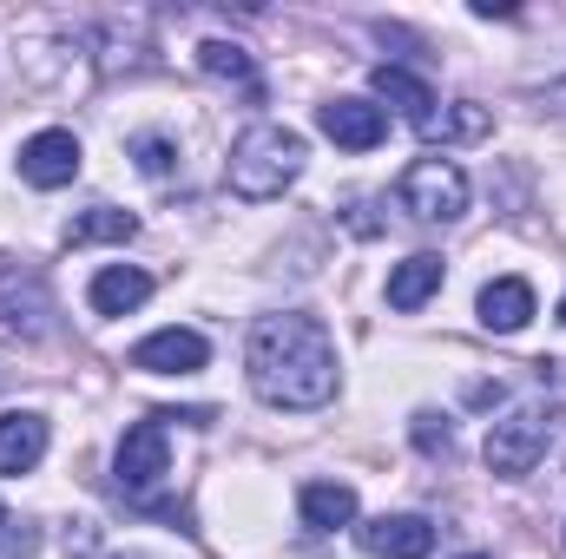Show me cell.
Returning a JSON list of instances; mask_svg holds the SVG:
<instances>
[{
    "mask_svg": "<svg viewBox=\"0 0 566 559\" xmlns=\"http://www.w3.org/2000/svg\"><path fill=\"white\" fill-rule=\"evenodd\" d=\"M244 369L271 409H323L336 395V342L316 316H258Z\"/></svg>",
    "mask_w": 566,
    "mask_h": 559,
    "instance_id": "1",
    "label": "cell"
},
{
    "mask_svg": "<svg viewBox=\"0 0 566 559\" xmlns=\"http://www.w3.org/2000/svg\"><path fill=\"white\" fill-rule=\"evenodd\" d=\"M296 171H303V139L290 133V126H251L244 139L231 145V165H224V184L238 191V198H251V204H264V198H277L283 184H296Z\"/></svg>",
    "mask_w": 566,
    "mask_h": 559,
    "instance_id": "2",
    "label": "cell"
},
{
    "mask_svg": "<svg viewBox=\"0 0 566 559\" xmlns=\"http://www.w3.org/2000/svg\"><path fill=\"white\" fill-rule=\"evenodd\" d=\"M396 198H402V211L422 218V224H454V218L468 211V171H461L454 158H416V165L402 171Z\"/></svg>",
    "mask_w": 566,
    "mask_h": 559,
    "instance_id": "3",
    "label": "cell"
},
{
    "mask_svg": "<svg viewBox=\"0 0 566 559\" xmlns=\"http://www.w3.org/2000/svg\"><path fill=\"white\" fill-rule=\"evenodd\" d=\"M547 441H554V415L547 409H514V415H501L488 428V467L501 481H521V474L541 467Z\"/></svg>",
    "mask_w": 566,
    "mask_h": 559,
    "instance_id": "4",
    "label": "cell"
},
{
    "mask_svg": "<svg viewBox=\"0 0 566 559\" xmlns=\"http://www.w3.org/2000/svg\"><path fill=\"white\" fill-rule=\"evenodd\" d=\"M113 467H119V487L126 494H151L165 474H171V447H165V421L151 415L139 428H126V441H119V454H113Z\"/></svg>",
    "mask_w": 566,
    "mask_h": 559,
    "instance_id": "5",
    "label": "cell"
},
{
    "mask_svg": "<svg viewBox=\"0 0 566 559\" xmlns=\"http://www.w3.org/2000/svg\"><path fill=\"white\" fill-rule=\"evenodd\" d=\"M20 178H27L33 191L73 184V178H80V139H73V133H33V139L20 145Z\"/></svg>",
    "mask_w": 566,
    "mask_h": 559,
    "instance_id": "6",
    "label": "cell"
},
{
    "mask_svg": "<svg viewBox=\"0 0 566 559\" xmlns=\"http://www.w3.org/2000/svg\"><path fill=\"white\" fill-rule=\"evenodd\" d=\"M356 540H363V553H376V559H428L434 553V527H428L422 514H382V520H363Z\"/></svg>",
    "mask_w": 566,
    "mask_h": 559,
    "instance_id": "7",
    "label": "cell"
},
{
    "mask_svg": "<svg viewBox=\"0 0 566 559\" xmlns=\"http://www.w3.org/2000/svg\"><path fill=\"white\" fill-rule=\"evenodd\" d=\"M316 126L343 145V151H376V145L389 139V113L369 106V99H329V106L316 113Z\"/></svg>",
    "mask_w": 566,
    "mask_h": 559,
    "instance_id": "8",
    "label": "cell"
},
{
    "mask_svg": "<svg viewBox=\"0 0 566 559\" xmlns=\"http://www.w3.org/2000/svg\"><path fill=\"white\" fill-rule=\"evenodd\" d=\"M205 356L211 349H205L198 329H158V336H145L133 349V369H145V376H198Z\"/></svg>",
    "mask_w": 566,
    "mask_h": 559,
    "instance_id": "9",
    "label": "cell"
},
{
    "mask_svg": "<svg viewBox=\"0 0 566 559\" xmlns=\"http://www.w3.org/2000/svg\"><path fill=\"white\" fill-rule=\"evenodd\" d=\"M376 93L389 106H402V119L416 133H434V93H428V80H416L409 66H376Z\"/></svg>",
    "mask_w": 566,
    "mask_h": 559,
    "instance_id": "10",
    "label": "cell"
},
{
    "mask_svg": "<svg viewBox=\"0 0 566 559\" xmlns=\"http://www.w3.org/2000/svg\"><path fill=\"white\" fill-rule=\"evenodd\" d=\"M527 316H534V283L527 277H494L488 289H481V323H488V329L514 336Z\"/></svg>",
    "mask_w": 566,
    "mask_h": 559,
    "instance_id": "11",
    "label": "cell"
},
{
    "mask_svg": "<svg viewBox=\"0 0 566 559\" xmlns=\"http://www.w3.org/2000/svg\"><path fill=\"white\" fill-rule=\"evenodd\" d=\"M46 454V421L40 415H7L0 421V474H27Z\"/></svg>",
    "mask_w": 566,
    "mask_h": 559,
    "instance_id": "12",
    "label": "cell"
},
{
    "mask_svg": "<svg viewBox=\"0 0 566 559\" xmlns=\"http://www.w3.org/2000/svg\"><path fill=\"white\" fill-rule=\"evenodd\" d=\"M145 296H151V277L133 271V264H113V271L93 277V309H99V316H133Z\"/></svg>",
    "mask_w": 566,
    "mask_h": 559,
    "instance_id": "13",
    "label": "cell"
},
{
    "mask_svg": "<svg viewBox=\"0 0 566 559\" xmlns=\"http://www.w3.org/2000/svg\"><path fill=\"white\" fill-rule=\"evenodd\" d=\"M303 520H310L316 534L349 527V520H356V487H349V481H316V487H303Z\"/></svg>",
    "mask_w": 566,
    "mask_h": 559,
    "instance_id": "14",
    "label": "cell"
},
{
    "mask_svg": "<svg viewBox=\"0 0 566 559\" xmlns=\"http://www.w3.org/2000/svg\"><path fill=\"white\" fill-rule=\"evenodd\" d=\"M441 289V257H409V264H396L389 271V309H422L428 296Z\"/></svg>",
    "mask_w": 566,
    "mask_h": 559,
    "instance_id": "15",
    "label": "cell"
},
{
    "mask_svg": "<svg viewBox=\"0 0 566 559\" xmlns=\"http://www.w3.org/2000/svg\"><path fill=\"white\" fill-rule=\"evenodd\" d=\"M139 231V218L133 211H113V204H99V211H86L73 231H66V244H126Z\"/></svg>",
    "mask_w": 566,
    "mask_h": 559,
    "instance_id": "16",
    "label": "cell"
},
{
    "mask_svg": "<svg viewBox=\"0 0 566 559\" xmlns=\"http://www.w3.org/2000/svg\"><path fill=\"white\" fill-rule=\"evenodd\" d=\"M198 66H205L211 80H238V86L258 93V66H251V53L231 46V40H205V46H198Z\"/></svg>",
    "mask_w": 566,
    "mask_h": 559,
    "instance_id": "17",
    "label": "cell"
},
{
    "mask_svg": "<svg viewBox=\"0 0 566 559\" xmlns=\"http://www.w3.org/2000/svg\"><path fill=\"white\" fill-rule=\"evenodd\" d=\"M416 447H422L428 461H448V454H454V428H448V415H416Z\"/></svg>",
    "mask_w": 566,
    "mask_h": 559,
    "instance_id": "18",
    "label": "cell"
},
{
    "mask_svg": "<svg viewBox=\"0 0 566 559\" xmlns=\"http://www.w3.org/2000/svg\"><path fill=\"white\" fill-rule=\"evenodd\" d=\"M133 151H139V171H145V178H165V171H171V158H178V151H171V139H158V133H145Z\"/></svg>",
    "mask_w": 566,
    "mask_h": 559,
    "instance_id": "19",
    "label": "cell"
},
{
    "mask_svg": "<svg viewBox=\"0 0 566 559\" xmlns=\"http://www.w3.org/2000/svg\"><path fill=\"white\" fill-rule=\"evenodd\" d=\"M461 559H494V553H461Z\"/></svg>",
    "mask_w": 566,
    "mask_h": 559,
    "instance_id": "20",
    "label": "cell"
},
{
    "mask_svg": "<svg viewBox=\"0 0 566 559\" xmlns=\"http://www.w3.org/2000/svg\"><path fill=\"white\" fill-rule=\"evenodd\" d=\"M560 316H566V303H560Z\"/></svg>",
    "mask_w": 566,
    "mask_h": 559,
    "instance_id": "21",
    "label": "cell"
},
{
    "mask_svg": "<svg viewBox=\"0 0 566 559\" xmlns=\"http://www.w3.org/2000/svg\"><path fill=\"white\" fill-rule=\"evenodd\" d=\"M0 520H7V514H0Z\"/></svg>",
    "mask_w": 566,
    "mask_h": 559,
    "instance_id": "22",
    "label": "cell"
}]
</instances>
